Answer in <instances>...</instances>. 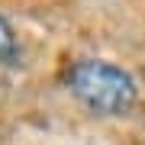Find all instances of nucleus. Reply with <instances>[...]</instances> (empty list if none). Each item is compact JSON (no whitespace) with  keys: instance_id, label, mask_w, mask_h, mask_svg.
Instances as JSON below:
<instances>
[{"instance_id":"2","label":"nucleus","mask_w":145,"mask_h":145,"mask_svg":"<svg viewBox=\"0 0 145 145\" xmlns=\"http://www.w3.org/2000/svg\"><path fill=\"white\" fill-rule=\"evenodd\" d=\"M16 58H20V42H16V32H13V26H10V20L0 13V61H3V65H13Z\"/></svg>"},{"instance_id":"1","label":"nucleus","mask_w":145,"mask_h":145,"mask_svg":"<svg viewBox=\"0 0 145 145\" xmlns=\"http://www.w3.org/2000/svg\"><path fill=\"white\" fill-rule=\"evenodd\" d=\"M68 90L87 106L93 116H129L139 103L135 78L126 68H119L103 58H81L68 71Z\"/></svg>"}]
</instances>
